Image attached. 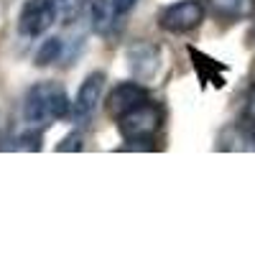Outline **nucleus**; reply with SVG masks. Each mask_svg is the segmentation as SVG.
Wrapping results in <instances>:
<instances>
[{"label":"nucleus","mask_w":255,"mask_h":255,"mask_svg":"<svg viewBox=\"0 0 255 255\" xmlns=\"http://www.w3.org/2000/svg\"><path fill=\"white\" fill-rule=\"evenodd\" d=\"M87 3V0H59V5H61V15L67 18V15H77L79 8Z\"/></svg>","instance_id":"obj_14"},{"label":"nucleus","mask_w":255,"mask_h":255,"mask_svg":"<svg viewBox=\"0 0 255 255\" xmlns=\"http://www.w3.org/2000/svg\"><path fill=\"white\" fill-rule=\"evenodd\" d=\"M158 61H161V51L153 44H135L128 49V69L133 72L138 82L151 79L158 69Z\"/></svg>","instance_id":"obj_7"},{"label":"nucleus","mask_w":255,"mask_h":255,"mask_svg":"<svg viewBox=\"0 0 255 255\" xmlns=\"http://www.w3.org/2000/svg\"><path fill=\"white\" fill-rule=\"evenodd\" d=\"M204 20V5L199 0H179V3L166 5L158 15V23L168 33H186L194 31Z\"/></svg>","instance_id":"obj_4"},{"label":"nucleus","mask_w":255,"mask_h":255,"mask_svg":"<svg viewBox=\"0 0 255 255\" xmlns=\"http://www.w3.org/2000/svg\"><path fill=\"white\" fill-rule=\"evenodd\" d=\"M59 15H61L59 0H26L18 15V33L26 38H36L46 33L56 23Z\"/></svg>","instance_id":"obj_3"},{"label":"nucleus","mask_w":255,"mask_h":255,"mask_svg":"<svg viewBox=\"0 0 255 255\" xmlns=\"http://www.w3.org/2000/svg\"><path fill=\"white\" fill-rule=\"evenodd\" d=\"M204 5L222 23L248 20L255 13V0H204Z\"/></svg>","instance_id":"obj_8"},{"label":"nucleus","mask_w":255,"mask_h":255,"mask_svg":"<svg viewBox=\"0 0 255 255\" xmlns=\"http://www.w3.org/2000/svg\"><path fill=\"white\" fill-rule=\"evenodd\" d=\"M115 123H118V133L125 143L148 145V143H153V138L158 135L161 125H163V110L156 105V100H148L140 108L130 110Z\"/></svg>","instance_id":"obj_2"},{"label":"nucleus","mask_w":255,"mask_h":255,"mask_svg":"<svg viewBox=\"0 0 255 255\" xmlns=\"http://www.w3.org/2000/svg\"><path fill=\"white\" fill-rule=\"evenodd\" d=\"M189 56H191V64H194V72H197V77H199L202 84H215V87H222L225 79L217 74V72H225L222 64H217L215 59L204 56L197 49H189Z\"/></svg>","instance_id":"obj_10"},{"label":"nucleus","mask_w":255,"mask_h":255,"mask_svg":"<svg viewBox=\"0 0 255 255\" xmlns=\"http://www.w3.org/2000/svg\"><path fill=\"white\" fill-rule=\"evenodd\" d=\"M243 130L250 135L253 145H255V87L250 90L248 100H245V110H243Z\"/></svg>","instance_id":"obj_12"},{"label":"nucleus","mask_w":255,"mask_h":255,"mask_svg":"<svg viewBox=\"0 0 255 255\" xmlns=\"http://www.w3.org/2000/svg\"><path fill=\"white\" fill-rule=\"evenodd\" d=\"M61 49H64L61 38H46L44 44H41V49L36 51V67H49V64L59 61Z\"/></svg>","instance_id":"obj_11"},{"label":"nucleus","mask_w":255,"mask_h":255,"mask_svg":"<svg viewBox=\"0 0 255 255\" xmlns=\"http://www.w3.org/2000/svg\"><path fill=\"white\" fill-rule=\"evenodd\" d=\"M56 151H82V135L74 130L72 135H67V138L56 145Z\"/></svg>","instance_id":"obj_13"},{"label":"nucleus","mask_w":255,"mask_h":255,"mask_svg":"<svg viewBox=\"0 0 255 255\" xmlns=\"http://www.w3.org/2000/svg\"><path fill=\"white\" fill-rule=\"evenodd\" d=\"M135 3H138V0H115V5H118V13H120V15H125Z\"/></svg>","instance_id":"obj_15"},{"label":"nucleus","mask_w":255,"mask_h":255,"mask_svg":"<svg viewBox=\"0 0 255 255\" xmlns=\"http://www.w3.org/2000/svg\"><path fill=\"white\" fill-rule=\"evenodd\" d=\"M72 115V100L59 82H36L23 100V123L28 128H44Z\"/></svg>","instance_id":"obj_1"},{"label":"nucleus","mask_w":255,"mask_h":255,"mask_svg":"<svg viewBox=\"0 0 255 255\" xmlns=\"http://www.w3.org/2000/svg\"><path fill=\"white\" fill-rule=\"evenodd\" d=\"M148 100H153V97H151L145 84H140L138 79L135 82H120L110 90L108 100H105V110H108V115L113 120H120L123 115L140 108V105L148 102Z\"/></svg>","instance_id":"obj_5"},{"label":"nucleus","mask_w":255,"mask_h":255,"mask_svg":"<svg viewBox=\"0 0 255 255\" xmlns=\"http://www.w3.org/2000/svg\"><path fill=\"white\" fill-rule=\"evenodd\" d=\"M90 13H92V26L97 33H110L118 23V18H123L118 13L115 0H90Z\"/></svg>","instance_id":"obj_9"},{"label":"nucleus","mask_w":255,"mask_h":255,"mask_svg":"<svg viewBox=\"0 0 255 255\" xmlns=\"http://www.w3.org/2000/svg\"><path fill=\"white\" fill-rule=\"evenodd\" d=\"M102 87H105V72H92L84 77L77 97L72 100V120L77 125H84L92 118L97 102H100V95H102Z\"/></svg>","instance_id":"obj_6"}]
</instances>
